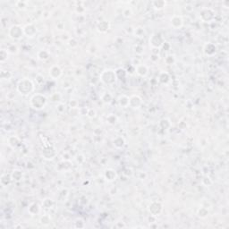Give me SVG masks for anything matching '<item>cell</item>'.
I'll use <instances>...</instances> for the list:
<instances>
[{
  "instance_id": "1",
  "label": "cell",
  "mask_w": 229,
  "mask_h": 229,
  "mask_svg": "<svg viewBox=\"0 0 229 229\" xmlns=\"http://www.w3.org/2000/svg\"><path fill=\"white\" fill-rule=\"evenodd\" d=\"M16 90L18 93L24 95V96L29 95L34 90V83L32 80L29 78L21 79L17 83Z\"/></svg>"
},
{
  "instance_id": "2",
  "label": "cell",
  "mask_w": 229,
  "mask_h": 229,
  "mask_svg": "<svg viewBox=\"0 0 229 229\" xmlns=\"http://www.w3.org/2000/svg\"><path fill=\"white\" fill-rule=\"evenodd\" d=\"M47 104V99L45 95L41 93L34 94L30 99V105L35 110H41L43 109Z\"/></svg>"
},
{
  "instance_id": "3",
  "label": "cell",
  "mask_w": 229,
  "mask_h": 229,
  "mask_svg": "<svg viewBox=\"0 0 229 229\" xmlns=\"http://www.w3.org/2000/svg\"><path fill=\"white\" fill-rule=\"evenodd\" d=\"M100 81L106 85H113L117 82V77L116 74V72L111 69H105L100 73Z\"/></svg>"
},
{
  "instance_id": "4",
  "label": "cell",
  "mask_w": 229,
  "mask_h": 229,
  "mask_svg": "<svg viewBox=\"0 0 229 229\" xmlns=\"http://www.w3.org/2000/svg\"><path fill=\"white\" fill-rule=\"evenodd\" d=\"M8 36L10 39L14 40H20L24 38V27H22L21 25L18 24H14L12 25L9 29H8Z\"/></svg>"
},
{
  "instance_id": "5",
  "label": "cell",
  "mask_w": 229,
  "mask_h": 229,
  "mask_svg": "<svg viewBox=\"0 0 229 229\" xmlns=\"http://www.w3.org/2000/svg\"><path fill=\"white\" fill-rule=\"evenodd\" d=\"M216 17V13L212 8L204 7L200 12V19L203 23H211Z\"/></svg>"
},
{
  "instance_id": "6",
  "label": "cell",
  "mask_w": 229,
  "mask_h": 229,
  "mask_svg": "<svg viewBox=\"0 0 229 229\" xmlns=\"http://www.w3.org/2000/svg\"><path fill=\"white\" fill-rule=\"evenodd\" d=\"M148 211L150 215L158 217L163 211V205L159 201H151L148 206Z\"/></svg>"
},
{
  "instance_id": "7",
  "label": "cell",
  "mask_w": 229,
  "mask_h": 229,
  "mask_svg": "<svg viewBox=\"0 0 229 229\" xmlns=\"http://www.w3.org/2000/svg\"><path fill=\"white\" fill-rule=\"evenodd\" d=\"M150 45L152 47V48H161L163 43L165 42V40L163 39V37L160 34H152L150 37Z\"/></svg>"
},
{
  "instance_id": "8",
  "label": "cell",
  "mask_w": 229,
  "mask_h": 229,
  "mask_svg": "<svg viewBox=\"0 0 229 229\" xmlns=\"http://www.w3.org/2000/svg\"><path fill=\"white\" fill-rule=\"evenodd\" d=\"M48 74H49V77L51 79L57 80L61 78V76L63 75V70L59 65L53 64L48 69Z\"/></svg>"
},
{
  "instance_id": "9",
  "label": "cell",
  "mask_w": 229,
  "mask_h": 229,
  "mask_svg": "<svg viewBox=\"0 0 229 229\" xmlns=\"http://www.w3.org/2000/svg\"><path fill=\"white\" fill-rule=\"evenodd\" d=\"M24 35L27 37V38H34L37 34V27L36 25L32 23L30 24H27L24 27Z\"/></svg>"
},
{
  "instance_id": "10",
  "label": "cell",
  "mask_w": 229,
  "mask_h": 229,
  "mask_svg": "<svg viewBox=\"0 0 229 229\" xmlns=\"http://www.w3.org/2000/svg\"><path fill=\"white\" fill-rule=\"evenodd\" d=\"M143 104L142 99L139 95H133L130 97V103L129 108H132L134 109H139Z\"/></svg>"
},
{
  "instance_id": "11",
  "label": "cell",
  "mask_w": 229,
  "mask_h": 229,
  "mask_svg": "<svg viewBox=\"0 0 229 229\" xmlns=\"http://www.w3.org/2000/svg\"><path fill=\"white\" fill-rule=\"evenodd\" d=\"M170 24L172 26L173 29L175 30H178V29H181L183 25V17L181 15H173L170 19Z\"/></svg>"
},
{
  "instance_id": "12",
  "label": "cell",
  "mask_w": 229,
  "mask_h": 229,
  "mask_svg": "<svg viewBox=\"0 0 229 229\" xmlns=\"http://www.w3.org/2000/svg\"><path fill=\"white\" fill-rule=\"evenodd\" d=\"M203 52L208 56H213L217 52V46L211 42H208L203 47Z\"/></svg>"
},
{
  "instance_id": "13",
  "label": "cell",
  "mask_w": 229,
  "mask_h": 229,
  "mask_svg": "<svg viewBox=\"0 0 229 229\" xmlns=\"http://www.w3.org/2000/svg\"><path fill=\"white\" fill-rule=\"evenodd\" d=\"M135 72L139 76L146 77L149 73V67L144 64H137V66L135 67Z\"/></svg>"
},
{
  "instance_id": "14",
  "label": "cell",
  "mask_w": 229,
  "mask_h": 229,
  "mask_svg": "<svg viewBox=\"0 0 229 229\" xmlns=\"http://www.w3.org/2000/svg\"><path fill=\"white\" fill-rule=\"evenodd\" d=\"M104 178L108 182H113L117 178V174L114 169L108 168V169H106L105 172H104Z\"/></svg>"
},
{
  "instance_id": "15",
  "label": "cell",
  "mask_w": 229,
  "mask_h": 229,
  "mask_svg": "<svg viewBox=\"0 0 229 229\" xmlns=\"http://www.w3.org/2000/svg\"><path fill=\"white\" fill-rule=\"evenodd\" d=\"M117 102L120 108H129V103H130V98L126 95H120L117 99Z\"/></svg>"
},
{
  "instance_id": "16",
  "label": "cell",
  "mask_w": 229,
  "mask_h": 229,
  "mask_svg": "<svg viewBox=\"0 0 229 229\" xmlns=\"http://www.w3.org/2000/svg\"><path fill=\"white\" fill-rule=\"evenodd\" d=\"M110 29V24L107 21H101L97 24V31L100 33H106Z\"/></svg>"
},
{
  "instance_id": "17",
  "label": "cell",
  "mask_w": 229,
  "mask_h": 229,
  "mask_svg": "<svg viewBox=\"0 0 229 229\" xmlns=\"http://www.w3.org/2000/svg\"><path fill=\"white\" fill-rule=\"evenodd\" d=\"M37 57L40 61L46 62L50 58V52L47 49H40L37 53Z\"/></svg>"
},
{
  "instance_id": "18",
  "label": "cell",
  "mask_w": 229,
  "mask_h": 229,
  "mask_svg": "<svg viewBox=\"0 0 229 229\" xmlns=\"http://www.w3.org/2000/svg\"><path fill=\"white\" fill-rule=\"evenodd\" d=\"M20 142H21L20 138H19L18 136H16V135L10 136L7 140L8 146H9V147H11L12 149H15L16 147L20 144Z\"/></svg>"
},
{
  "instance_id": "19",
  "label": "cell",
  "mask_w": 229,
  "mask_h": 229,
  "mask_svg": "<svg viewBox=\"0 0 229 229\" xmlns=\"http://www.w3.org/2000/svg\"><path fill=\"white\" fill-rule=\"evenodd\" d=\"M151 5H152V7L155 10L160 11V10H163L164 8L166 7V2L165 0H156V1H152Z\"/></svg>"
},
{
  "instance_id": "20",
  "label": "cell",
  "mask_w": 229,
  "mask_h": 229,
  "mask_svg": "<svg viewBox=\"0 0 229 229\" xmlns=\"http://www.w3.org/2000/svg\"><path fill=\"white\" fill-rule=\"evenodd\" d=\"M11 176H12V179L13 181L15 182H20L24 179V173L19 170V169H15L12 174H11Z\"/></svg>"
},
{
  "instance_id": "21",
  "label": "cell",
  "mask_w": 229,
  "mask_h": 229,
  "mask_svg": "<svg viewBox=\"0 0 229 229\" xmlns=\"http://www.w3.org/2000/svg\"><path fill=\"white\" fill-rule=\"evenodd\" d=\"M28 211L29 213L31 214L32 216H34V215H38V214L40 212V207L38 203H32L30 204L29 208H28Z\"/></svg>"
},
{
  "instance_id": "22",
  "label": "cell",
  "mask_w": 229,
  "mask_h": 229,
  "mask_svg": "<svg viewBox=\"0 0 229 229\" xmlns=\"http://www.w3.org/2000/svg\"><path fill=\"white\" fill-rule=\"evenodd\" d=\"M13 181V179H12V176H11V174L10 175H7V174H2L1 175V178H0V183H1V184H2V186H4V187H7L8 185H10L11 184V183Z\"/></svg>"
},
{
  "instance_id": "23",
  "label": "cell",
  "mask_w": 229,
  "mask_h": 229,
  "mask_svg": "<svg viewBox=\"0 0 229 229\" xmlns=\"http://www.w3.org/2000/svg\"><path fill=\"white\" fill-rule=\"evenodd\" d=\"M113 144H114V146L117 149H122L125 146V144H126V141H125V139L122 136H117V137H116L114 139Z\"/></svg>"
},
{
  "instance_id": "24",
  "label": "cell",
  "mask_w": 229,
  "mask_h": 229,
  "mask_svg": "<svg viewBox=\"0 0 229 229\" xmlns=\"http://www.w3.org/2000/svg\"><path fill=\"white\" fill-rule=\"evenodd\" d=\"M158 81L162 84H167L170 81V75L166 72H162L158 75Z\"/></svg>"
},
{
  "instance_id": "25",
  "label": "cell",
  "mask_w": 229,
  "mask_h": 229,
  "mask_svg": "<svg viewBox=\"0 0 229 229\" xmlns=\"http://www.w3.org/2000/svg\"><path fill=\"white\" fill-rule=\"evenodd\" d=\"M145 34H146V31H145V29L143 27H142V26H139V27L135 28L134 30V37H136V38L142 39V38H143L145 36Z\"/></svg>"
},
{
  "instance_id": "26",
  "label": "cell",
  "mask_w": 229,
  "mask_h": 229,
  "mask_svg": "<svg viewBox=\"0 0 229 229\" xmlns=\"http://www.w3.org/2000/svg\"><path fill=\"white\" fill-rule=\"evenodd\" d=\"M12 77H13V73L8 70H1L0 72L1 81H9Z\"/></svg>"
},
{
  "instance_id": "27",
  "label": "cell",
  "mask_w": 229,
  "mask_h": 229,
  "mask_svg": "<svg viewBox=\"0 0 229 229\" xmlns=\"http://www.w3.org/2000/svg\"><path fill=\"white\" fill-rule=\"evenodd\" d=\"M101 100L105 104H110L112 102V100H113V96L108 91L103 92V94L101 95Z\"/></svg>"
},
{
  "instance_id": "28",
  "label": "cell",
  "mask_w": 229,
  "mask_h": 229,
  "mask_svg": "<svg viewBox=\"0 0 229 229\" xmlns=\"http://www.w3.org/2000/svg\"><path fill=\"white\" fill-rule=\"evenodd\" d=\"M117 122H118V117L115 114H109L107 117V123L109 126H115L117 124Z\"/></svg>"
},
{
  "instance_id": "29",
  "label": "cell",
  "mask_w": 229,
  "mask_h": 229,
  "mask_svg": "<svg viewBox=\"0 0 229 229\" xmlns=\"http://www.w3.org/2000/svg\"><path fill=\"white\" fill-rule=\"evenodd\" d=\"M8 55H9V52H8L7 49L2 48L0 50V62L2 64L6 63L7 61Z\"/></svg>"
},
{
  "instance_id": "30",
  "label": "cell",
  "mask_w": 229,
  "mask_h": 229,
  "mask_svg": "<svg viewBox=\"0 0 229 229\" xmlns=\"http://www.w3.org/2000/svg\"><path fill=\"white\" fill-rule=\"evenodd\" d=\"M28 1H17L15 3L16 7H18L20 10H25L28 7Z\"/></svg>"
},
{
  "instance_id": "31",
  "label": "cell",
  "mask_w": 229,
  "mask_h": 229,
  "mask_svg": "<svg viewBox=\"0 0 229 229\" xmlns=\"http://www.w3.org/2000/svg\"><path fill=\"white\" fill-rule=\"evenodd\" d=\"M7 49L8 50L9 54H13V55L14 54H17L18 51H19V48H18L17 45H15V44H10Z\"/></svg>"
},
{
  "instance_id": "32",
  "label": "cell",
  "mask_w": 229,
  "mask_h": 229,
  "mask_svg": "<svg viewBox=\"0 0 229 229\" xmlns=\"http://www.w3.org/2000/svg\"><path fill=\"white\" fill-rule=\"evenodd\" d=\"M165 63L167 65H172L175 63V57L174 55H167L165 58Z\"/></svg>"
},
{
  "instance_id": "33",
  "label": "cell",
  "mask_w": 229,
  "mask_h": 229,
  "mask_svg": "<svg viewBox=\"0 0 229 229\" xmlns=\"http://www.w3.org/2000/svg\"><path fill=\"white\" fill-rule=\"evenodd\" d=\"M42 205L44 208H46V209H50L52 206L54 205V201L51 200V199H49V198H47V199H45L44 200H43V202H42Z\"/></svg>"
},
{
  "instance_id": "34",
  "label": "cell",
  "mask_w": 229,
  "mask_h": 229,
  "mask_svg": "<svg viewBox=\"0 0 229 229\" xmlns=\"http://www.w3.org/2000/svg\"><path fill=\"white\" fill-rule=\"evenodd\" d=\"M197 214L200 218H205L206 217L208 216V214H209V211H208V209H207L206 208H200V209L198 210Z\"/></svg>"
},
{
  "instance_id": "35",
  "label": "cell",
  "mask_w": 229,
  "mask_h": 229,
  "mask_svg": "<svg viewBox=\"0 0 229 229\" xmlns=\"http://www.w3.org/2000/svg\"><path fill=\"white\" fill-rule=\"evenodd\" d=\"M50 222H51V218H50V216H48V215H44V216H42V217L40 218V223H41L42 225L47 226V225H48Z\"/></svg>"
},
{
  "instance_id": "36",
  "label": "cell",
  "mask_w": 229,
  "mask_h": 229,
  "mask_svg": "<svg viewBox=\"0 0 229 229\" xmlns=\"http://www.w3.org/2000/svg\"><path fill=\"white\" fill-rule=\"evenodd\" d=\"M122 15L125 18H130L131 16L133 15V11L130 7H126L124 8L123 12H122Z\"/></svg>"
},
{
  "instance_id": "37",
  "label": "cell",
  "mask_w": 229,
  "mask_h": 229,
  "mask_svg": "<svg viewBox=\"0 0 229 229\" xmlns=\"http://www.w3.org/2000/svg\"><path fill=\"white\" fill-rule=\"evenodd\" d=\"M61 98L62 97H61V95H60L59 92H55V93L51 95L50 99H51L52 102H59L61 100Z\"/></svg>"
},
{
  "instance_id": "38",
  "label": "cell",
  "mask_w": 229,
  "mask_h": 229,
  "mask_svg": "<svg viewBox=\"0 0 229 229\" xmlns=\"http://www.w3.org/2000/svg\"><path fill=\"white\" fill-rule=\"evenodd\" d=\"M85 11H86V9L83 7L82 6H77L75 7V13L77 15H83L84 13H85Z\"/></svg>"
},
{
  "instance_id": "39",
  "label": "cell",
  "mask_w": 229,
  "mask_h": 229,
  "mask_svg": "<svg viewBox=\"0 0 229 229\" xmlns=\"http://www.w3.org/2000/svg\"><path fill=\"white\" fill-rule=\"evenodd\" d=\"M67 44L71 47H75L78 46V42L74 38H69V40L67 41Z\"/></svg>"
},
{
  "instance_id": "40",
  "label": "cell",
  "mask_w": 229,
  "mask_h": 229,
  "mask_svg": "<svg viewBox=\"0 0 229 229\" xmlns=\"http://www.w3.org/2000/svg\"><path fill=\"white\" fill-rule=\"evenodd\" d=\"M86 116H87L89 118H94L95 117H96V111L93 108H90L86 112Z\"/></svg>"
},
{
  "instance_id": "41",
  "label": "cell",
  "mask_w": 229,
  "mask_h": 229,
  "mask_svg": "<svg viewBox=\"0 0 229 229\" xmlns=\"http://www.w3.org/2000/svg\"><path fill=\"white\" fill-rule=\"evenodd\" d=\"M134 52L138 55H142L144 52V48L141 45H136V46H134Z\"/></svg>"
},
{
  "instance_id": "42",
  "label": "cell",
  "mask_w": 229,
  "mask_h": 229,
  "mask_svg": "<svg viewBox=\"0 0 229 229\" xmlns=\"http://www.w3.org/2000/svg\"><path fill=\"white\" fill-rule=\"evenodd\" d=\"M150 60H151L152 62H154V63L158 62V60H159V55H158V54H153V53H152V55L150 56Z\"/></svg>"
},
{
  "instance_id": "43",
  "label": "cell",
  "mask_w": 229,
  "mask_h": 229,
  "mask_svg": "<svg viewBox=\"0 0 229 229\" xmlns=\"http://www.w3.org/2000/svg\"><path fill=\"white\" fill-rule=\"evenodd\" d=\"M69 104H70L71 108H77V107H78V102L75 99H71Z\"/></svg>"
}]
</instances>
